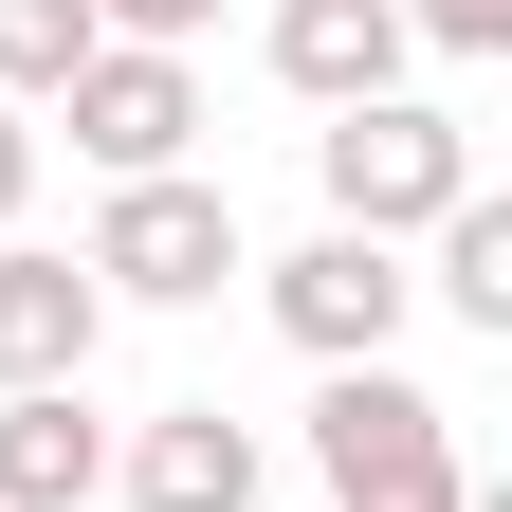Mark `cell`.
Here are the masks:
<instances>
[{"label":"cell","instance_id":"obj_1","mask_svg":"<svg viewBox=\"0 0 512 512\" xmlns=\"http://www.w3.org/2000/svg\"><path fill=\"white\" fill-rule=\"evenodd\" d=\"M311 165H330V238H384V256H403L421 220H458V202H476V128H458V110H421V92L330 110V128H311Z\"/></svg>","mask_w":512,"mask_h":512},{"label":"cell","instance_id":"obj_2","mask_svg":"<svg viewBox=\"0 0 512 512\" xmlns=\"http://www.w3.org/2000/svg\"><path fill=\"white\" fill-rule=\"evenodd\" d=\"M311 476H330V512H458V403L403 366H330V403H311Z\"/></svg>","mask_w":512,"mask_h":512},{"label":"cell","instance_id":"obj_3","mask_svg":"<svg viewBox=\"0 0 512 512\" xmlns=\"http://www.w3.org/2000/svg\"><path fill=\"white\" fill-rule=\"evenodd\" d=\"M92 293H128V311H202L220 275H238V202L202 165H165V183H110V220H92V256H74Z\"/></svg>","mask_w":512,"mask_h":512},{"label":"cell","instance_id":"obj_4","mask_svg":"<svg viewBox=\"0 0 512 512\" xmlns=\"http://www.w3.org/2000/svg\"><path fill=\"white\" fill-rule=\"evenodd\" d=\"M55 110H74V147H92L110 183H165L183 147H202V74H183V55H128V37H92Z\"/></svg>","mask_w":512,"mask_h":512},{"label":"cell","instance_id":"obj_5","mask_svg":"<svg viewBox=\"0 0 512 512\" xmlns=\"http://www.w3.org/2000/svg\"><path fill=\"white\" fill-rule=\"evenodd\" d=\"M403 311H421V275L384 238H311V256H275V330L311 348V366H384L403 348Z\"/></svg>","mask_w":512,"mask_h":512},{"label":"cell","instance_id":"obj_6","mask_svg":"<svg viewBox=\"0 0 512 512\" xmlns=\"http://www.w3.org/2000/svg\"><path fill=\"white\" fill-rule=\"evenodd\" d=\"M92 330H110V293L74 275V256L0 238V403H37V384H92Z\"/></svg>","mask_w":512,"mask_h":512},{"label":"cell","instance_id":"obj_7","mask_svg":"<svg viewBox=\"0 0 512 512\" xmlns=\"http://www.w3.org/2000/svg\"><path fill=\"white\" fill-rule=\"evenodd\" d=\"M110 476H128V512H256V421L238 403H165Z\"/></svg>","mask_w":512,"mask_h":512},{"label":"cell","instance_id":"obj_8","mask_svg":"<svg viewBox=\"0 0 512 512\" xmlns=\"http://www.w3.org/2000/svg\"><path fill=\"white\" fill-rule=\"evenodd\" d=\"M403 19H384V0H275V74L311 92V110H366V92H403Z\"/></svg>","mask_w":512,"mask_h":512},{"label":"cell","instance_id":"obj_9","mask_svg":"<svg viewBox=\"0 0 512 512\" xmlns=\"http://www.w3.org/2000/svg\"><path fill=\"white\" fill-rule=\"evenodd\" d=\"M110 494V439L74 384H37V403H0V512H92Z\"/></svg>","mask_w":512,"mask_h":512},{"label":"cell","instance_id":"obj_10","mask_svg":"<svg viewBox=\"0 0 512 512\" xmlns=\"http://www.w3.org/2000/svg\"><path fill=\"white\" fill-rule=\"evenodd\" d=\"M421 238H439V275H421V293L458 311V330H494V348H512V202L476 183V202H458V220H421Z\"/></svg>","mask_w":512,"mask_h":512},{"label":"cell","instance_id":"obj_11","mask_svg":"<svg viewBox=\"0 0 512 512\" xmlns=\"http://www.w3.org/2000/svg\"><path fill=\"white\" fill-rule=\"evenodd\" d=\"M92 55V0H0V110H55Z\"/></svg>","mask_w":512,"mask_h":512},{"label":"cell","instance_id":"obj_12","mask_svg":"<svg viewBox=\"0 0 512 512\" xmlns=\"http://www.w3.org/2000/svg\"><path fill=\"white\" fill-rule=\"evenodd\" d=\"M403 37H439V55H512V0H384Z\"/></svg>","mask_w":512,"mask_h":512},{"label":"cell","instance_id":"obj_13","mask_svg":"<svg viewBox=\"0 0 512 512\" xmlns=\"http://www.w3.org/2000/svg\"><path fill=\"white\" fill-rule=\"evenodd\" d=\"M202 19H220V0H92V37H128V55H183Z\"/></svg>","mask_w":512,"mask_h":512},{"label":"cell","instance_id":"obj_14","mask_svg":"<svg viewBox=\"0 0 512 512\" xmlns=\"http://www.w3.org/2000/svg\"><path fill=\"white\" fill-rule=\"evenodd\" d=\"M19 202H37V128L0 110V238H19Z\"/></svg>","mask_w":512,"mask_h":512}]
</instances>
